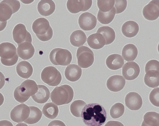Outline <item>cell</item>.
I'll return each mask as SVG.
<instances>
[{"label":"cell","mask_w":159,"mask_h":126,"mask_svg":"<svg viewBox=\"0 0 159 126\" xmlns=\"http://www.w3.org/2000/svg\"><path fill=\"white\" fill-rule=\"evenodd\" d=\"M141 126H148V125H147L146 124L144 123V122L143 121V122H142V124Z\"/></svg>","instance_id":"47"},{"label":"cell","mask_w":159,"mask_h":126,"mask_svg":"<svg viewBox=\"0 0 159 126\" xmlns=\"http://www.w3.org/2000/svg\"><path fill=\"white\" fill-rule=\"evenodd\" d=\"M81 117L88 126H101L106 121L107 112L102 105L97 103H90L84 107Z\"/></svg>","instance_id":"1"},{"label":"cell","mask_w":159,"mask_h":126,"mask_svg":"<svg viewBox=\"0 0 159 126\" xmlns=\"http://www.w3.org/2000/svg\"><path fill=\"white\" fill-rule=\"evenodd\" d=\"M64 74L67 79L70 81L74 82L78 80L81 77L82 70L77 65L72 64L67 66Z\"/></svg>","instance_id":"20"},{"label":"cell","mask_w":159,"mask_h":126,"mask_svg":"<svg viewBox=\"0 0 159 126\" xmlns=\"http://www.w3.org/2000/svg\"><path fill=\"white\" fill-rule=\"evenodd\" d=\"M48 126H66L65 123L62 121L58 120H53L50 122Z\"/></svg>","instance_id":"40"},{"label":"cell","mask_w":159,"mask_h":126,"mask_svg":"<svg viewBox=\"0 0 159 126\" xmlns=\"http://www.w3.org/2000/svg\"><path fill=\"white\" fill-rule=\"evenodd\" d=\"M159 88L153 89L150 92L149 96V100L154 106H159Z\"/></svg>","instance_id":"37"},{"label":"cell","mask_w":159,"mask_h":126,"mask_svg":"<svg viewBox=\"0 0 159 126\" xmlns=\"http://www.w3.org/2000/svg\"><path fill=\"white\" fill-rule=\"evenodd\" d=\"M115 8L116 11V14H119L124 11L126 9L127 6L126 0H115Z\"/></svg>","instance_id":"38"},{"label":"cell","mask_w":159,"mask_h":126,"mask_svg":"<svg viewBox=\"0 0 159 126\" xmlns=\"http://www.w3.org/2000/svg\"><path fill=\"white\" fill-rule=\"evenodd\" d=\"M97 20L95 16L91 13L85 12L82 13L78 19L80 27L84 30L90 31L96 27Z\"/></svg>","instance_id":"13"},{"label":"cell","mask_w":159,"mask_h":126,"mask_svg":"<svg viewBox=\"0 0 159 126\" xmlns=\"http://www.w3.org/2000/svg\"><path fill=\"white\" fill-rule=\"evenodd\" d=\"M18 46L17 52L21 58L27 60L33 56L35 52V49L31 42H25Z\"/></svg>","instance_id":"18"},{"label":"cell","mask_w":159,"mask_h":126,"mask_svg":"<svg viewBox=\"0 0 159 126\" xmlns=\"http://www.w3.org/2000/svg\"><path fill=\"white\" fill-rule=\"evenodd\" d=\"M38 85L36 82L31 79H27L14 90V97L15 99L19 102L24 103L37 92Z\"/></svg>","instance_id":"2"},{"label":"cell","mask_w":159,"mask_h":126,"mask_svg":"<svg viewBox=\"0 0 159 126\" xmlns=\"http://www.w3.org/2000/svg\"><path fill=\"white\" fill-rule=\"evenodd\" d=\"M125 83V80L122 76L116 75L111 76L108 79L106 85L110 91L118 92L123 88Z\"/></svg>","instance_id":"17"},{"label":"cell","mask_w":159,"mask_h":126,"mask_svg":"<svg viewBox=\"0 0 159 126\" xmlns=\"http://www.w3.org/2000/svg\"><path fill=\"white\" fill-rule=\"evenodd\" d=\"M49 56L51 62L56 65H67L70 64L72 58V54L69 50L60 48L52 50Z\"/></svg>","instance_id":"6"},{"label":"cell","mask_w":159,"mask_h":126,"mask_svg":"<svg viewBox=\"0 0 159 126\" xmlns=\"http://www.w3.org/2000/svg\"><path fill=\"white\" fill-rule=\"evenodd\" d=\"M74 95L72 88L68 85L64 84L55 88L51 92L50 97L52 102L60 106L70 103Z\"/></svg>","instance_id":"3"},{"label":"cell","mask_w":159,"mask_h":126,"mask_svg":"<svg viewBox=\"0 0 159 126\" xmlns=\"http://www.w3.org/2000/svg\"><path fill=\"white\" fill-rule=\"evenodd\" d=\"M125 112V107L121 103L117 102L113 105L111 108L110 114L111 116L114 119L121 117Z\"/></svg>","instance_id":"35"},{"label":"cell","mask_w":159,"mask_h":126,"mask_svg":"<svg viewBox=\"0 0 159 126\" xmlns=\"http://www.w3.org/2000/svg\"><path fill=\"white\" fill-rule=\"evenodd\" d=\"M106 63L108 68L112 70H116L122 68L124 62V59L120 55L113 54L108 56Z\"/></svg>","instance_id":"23"},{"label":"cell","mask_w":159,"mask_h":126,"mask_svg":"<svg viewBox=\"0 0 159 126\" xmlns=\"http://www.w3.org/2000/svg\"><path fill=\"white\" fill-rule=\"evenodd\" d=\"M4 101V97L2 94L0 92V106L3 103Z\"/></svg>","instance_id":"45"},{"label":"cell","mask_w":159,"mask_h":126,"mask_svg":"<svg viewBox=\"0 0 159 126\" xmlns=\"http://www.w3.org/2000/svg\"><path fill=\"white\" fill-rule=\"evenodd\" d=\"M30 113L29 107L25 104H21L15 107L10 113V118L14 122L24 121L28 117Z\"/></svg>","instance_id":"11"},{"label":"cell","mask_w":159,"mask_h":126,"mask_svg":"<svg viewBox=\"0 0 159 126\" xmlns=\"http://www.w3.org/2000/svg\"><path fill=\"white\" fill-rule=\"evenodd\" d=\"M139 30L138 24L133 20H129L125 22L122 25L121 31L126 37L131 38L135 36Z\"/></svg>","instance_id":"21"},{"label":"cell","mask_w":159,"mask_h":126,"mask_svg":"<svg viewBox=\"0 0 159 126\" xmlns=\"http://www.w3.org/2000/svg\"><path fill=\"white\" fill-rule=\"evenodd\" d=\"M86 105V103L82 100H78L74 101L70 105V109L71 113L75 117H81L82 110Z\"/></svg>","instance_id":"34"},{"label":"cell","mask_w":159,"mask_h":126,"mask_svg":"<svg viewBox=\"0 0 159 126\" xmlns=\"http://www.w3.org/2000/svg\"><path fill=\"white\" fill-rule=\"evenodd\" d=\"M143 14L147 20L150 21L157 19L159 16V1L152 0L145 6Z\"/></svg>","instance_id":"14"},{"label":"cell","mask_w":159,"mask_h":126,"mask_svg":"<svg viewBox=\"0 0 159 126\" xmlns=\"http://www.w3.org/2000/svg\"><path fill=\"white\" fill-rule=\"evenodd\" d=\"M16 71L20 77L27 79L32 75L33 69L32 65L29 62L26 61H22L17 65Z\"/></svg>","instance_id":"25"},{"label":"cell","mask_w":159,"mask_h":126,"mask_svg":"<svg viewBox=\"0 0 159 126\" xmlns=\"http://www.w3.org/2000/svg\"><path fill=\"white\" fill-rule=\"evenodd\" d=\"M37 92L31 96L33 100L39 104L46 102L50 97V92L48 88L44 85H38Z\"/></svg>","instance_id":"22"},{"label":"cell","mask_w":159,"mask_h":126,"mask_svg":"<svg viewBox=\"0 0 159 126\" xmlns=\"http://www.w3.org/2000/svg\"><path fill=\"white\" fill-rule=\"evenodd\" d=\"M125 103L129 109L132 110H139L142 106V99L138 93L130 92L125 96Z\"/></svg>","instance_id":"16"},{"label":"cell","mask_w":159,"mask_h":126,"mask_svg":"<svg viewBox=\"0 0 159 126\" xmlns=\"http://www.w3.org/2000/svg\"><path fill=\"white\" fill-rule=\"evenodd\" d=\"M15 126H28L26 124L24 123H19L17 124Z\"/></svg>","instance_id":"46"},{"label":"cell","mask_w":159,"mask_h":126,"mask_svg":"<svg viewBox=\"0 0 159 126\" xmlns=\"http://www.w3.org/2000/svg\"><path fill=\"white\" fill-rule=\"evenodd\" d=\"M0 126H13L12 124L10 121L3 120L0 121Z\"/></svg>","instance_id":"43"},{"label":"cell","mask_w":159,"mask_h":126,"mask_svg":"<svg viewBox=\"0 0 159 126\" xmlns=\"http://www.w3.org/2000/svg\"><path fill=\"white\" fill-rule=\"evenodd\" d=\"M87 37L82 30H77L73 31L70 35V41L72 45L79 47L83 45L86 42Z\"/></svg>","instance_id":"28"},{"label":"cell","mask_w":159,"mask_h":126,"mask_svg":"<svg viewBox=\"0 0 159 126\" xmlns=\"http://www.w3.org/2000/svg\"><path fill=\"white\" fill-rule=\"evenodd\" d=\"M87 43L91 48L96 50L102 48L105 45L104 37L101 34L97 33L90 35L87 38Z\"/></svg>","instance_id":"24"},{"label":"cell","mask_w":159,"mask_h":126,"mask_svg":"<svg viewBox=\"0 0 159 126\" xmlns=\"http://www.w3.org/2000/svg\"><path fill=\"white\" fill-rule=\"evenodd\" d=\"M12 36L14 41L18 45L25 42H32L30 34L27 30L25 26L23 24H18L15 26Z\"/></svg>","instance_id":"10"},{"label":"cell","mask_w":159,"mask_h":126,"mask_svg":"<svg viewBox=\"0 0 159 126\" xmlns=\"http://www.w3.org/2000/svg\"><path fill=\"white\" fill-rule=\"evenodd\" d=\"M42 80L44 83L51 86L59 85L62 79L60 72L55 67L48 66L44 68L41 74Z\"/></svg>","instance_id":"8"},{"label":"cell","mask_w":159,"mask_h":126,"mask_svg":"<svg viewBox=\"0 0 159 126\" xmlns=\"http://www.w3.org/2000/svg\"><path fill=\"white\" fill-rule=\"evenodd\" d=\"M0 56L1 63L7 66L15 65L19 58L16 47L9 42H4L0 44Z\"/></svg>","instance_id":"5"},{"label":"cell","mask_w":159,"mask_h":126,"mask_svg":"<svg viewBox=\"0 0 159 126\" xmlns=\"http://www.w3.org/2000/svg\"><path fill=\"white\" fill-rule=\"evenodd\" d=\"M32 29L37 37L41 41H48L52 37V29L49 21L45 18L41 17L35 20L32 24Z\"/></svg>","instance_id":"4"},{"label":"cell","mask_w":159,"mask_h":126,"mask_svg":"<svg viewBox=\"0 0 159 126\" xmlns=\"http://www.w3.org/2000/svg\"><path fill=\"white\" fill-rule=\"evenodd\" d=\"M42 112L47 118L53 119L58 115L59 109L58 106L52 102L46 103L43 107Z\"/></svg>","instance_id":"30"},{"label":"cell","mask_w":159,"mask_h":126,"mask_svg":"<svg viewBox=\"0 0 159 126\" xmlns=\"http://www.w3.org/2000/svg\"><path fill=\"white\" fill-rule=\"evenodd\" d=\"M76 57L78 65L83 68H87L91 66L94 61L93 52L89 47L84 46L78 48Z\"/></svg>","instance_id":"9"},{"label":"cell","mask_w":159,"mask_h":126,"mask_svg":"<svg viewBox=\"0 0 159 126\" xmlns=\"http://www.w3.org/2000/svg\"><path fill=\"white\" fill-rule=\"evenodd\" d=\"M56 5L52 0H42L39 2L37 9L39 13L45 16H49L55 11Z\"/></svg>","instance_id":"19"},{"label":"cell","mask_w":159,"mask_h":126,"mask_svg":"<svg viewBox=\"0 0 159 126\" xmlns=\"http://www.w3.org/2000/svg\"><path fill=\"white\" fill-rule=\"evenodd\" d=\"M30 113L28 118L24 122L28 124H34L37 123L41 119L42 113L37 107L34 106H29Z\"/></svg>","instance_id":"31"},{"label":"cell","mask_w":159,"mask_h":126,"mask_svg":"<svg viewBox=\"0 0 159 126\" xmlns=\"http://www.w3.org/2000/svg\"><path fill=\"white\" fill-rule=\"evenodd\" d=\"M140 72L139 65L134 61L126 63L122 69V75L128 80H132L136 79L139 75Z\"/></svg>","instance_id":"15"},{"label":"cell","mask_w":159,"mask_h":126,"mask_svg":"<svg viewBox=\"0 0 159 126\" xmlns=\"http://www.w3.org/2000/svg\"><path fill=\"white\" fill-rule=\"evenodd\" d=\"M116 13L115 8L114 7L110 11L107 12H103L99 10L97 15L98 20L102 24H109L113 20Z\"/></svg>","instance_id":"32"},{"label":"cell","mask_w":159,"mask_h":126,"mask_svg":"<svg viewBox=\"0 0 159 126\" xmlns=\"http://www.w3.org/2000/svg\"><path fill=\"white\" fill-rule=\"evenodd\" d=\"M143 119V121L149 126H159V114L158 113L147 112L144 115Z\"/></svg>","instance_id":"33"},{"label":"cell","mask_w":159,"mask_h":126,"mask_svg":"<svg viewBox=\"0 0 159 126\" xmlns=\"http://www.w3.org/2000/svg\"><path fill=\"white\" fill-rule=\"evenodd\" d=\"M138 54V50L136 47L133 44H128L125 45L122 51V55L126 61H134Z\"/></svg>","instance_id":"26"},{"label":"cell","mask_w":159,"mask_h":126,"mask_svg":"<svg viewBox=\"0 0 159 126\" xmlns=\"http://www.w3.org/2000/svg\"><path fill=\"white\" fill-rule=\"evenodd\" d=\"M146 73L144 79L145 84L151 88H154L158 86L159 71L150 70Z\"/></svg>","instance_id":"27"},{"label":"cell","mask_w":159,"mask_h":126,"mask_svg":"<svg viewBox=\"0 0 159 126\" xmlns=\"http://www.w3.org/2000/svg\"><path fill=\"white\" fill-rule=\"evenodd\" d=\"M104 126H124L120 122L116 121H109L107 122Z\"/></svg>","instance_id":"41"},{"label":"cell","mask_w":159,"mask_h":126,"mask_svg":"<svg viewBox=\"0 0 159 126\" xmlns=\"http://www.w3.org/2000/svg\"><path fill=\"white\" fill-rule=\"evenodd\" d=\"M7 24V21L2 22L0 21V32L6 28Z\"/></svg>","instance_id":"44"},{"label":"cell","mask_w":159,"mask_h":126,"mask_svg":"<svg viewBox=\"0 0 159 126\" xmlns=\"http://www.w3.org/2000/svg\"><path fill=\"white\" fill-rule=\"evenodd\" d=\"M145 72L146 73L150 70L159 71V62L156 60H151L148 61L145 66Z\"/></svg>","instance_id":"39"},{"label":"cell","mask_w":159,"mask_h":126,"mask_svg":"<svg viewBox=\"0 0 159 126\" xmlns=\"http://www.w3.org/2000/svg\"><path fill=\"white\" fill-rule=\"evenodd\" d=\"M92 4L91 0H69L67 2L66 7L70 12L76 14L88 10L91 7Z\"/></svg>","instance_id":"12"},{"label":"cell","mask_w":159,"mask_h":126,"mask_svg":"<svg viewBox=\"0 0 159 126\" xmlns=\"http://www.w3.org/2000/svg\"><path fill=\"white\" fill-rule=\"evenodd\" d=\"M20 4L17 0H4L0 2V21L9 19L12 15L20 9Z\"/></svg>","instance_id":"7"},{"label":"cell","mask_w":159,"mask_h":126,"mask_svg":"<svg viewBox=\"0 0 159 126\" xmlns=\"http://www.w3.org/2000/svg\"><path fill=\"white\" fill-rule=\"evenodd\" d=\"M5 83V78L2 73L0 71V89L4 86Z\"/></svg>","instance_id":"42"},{"label":"cell","mask_w":159,"mask_h":126,"mask_svg":"<svg viewBox=\"0 0 159 126\" xmlns=\"http://www.w3.org/2000/svg\"><path fill=\"white\" fill-rule=\"evenodd\" d=\"M115 0H98L97 6L99 10L103 12L110 11L114 7Z\"/></svg>","instance_id":"36"},{"label":"cell","mask_w":159,"mask_h":126,"mask_svg":"<svg viewBox=\"0 0 159 126\" xmlns=\"http://www.w3.org/2000/svg\"><path fill=\"white\" fill-rule=\"evenodd\" d=\"M97 33L101 34L104 37L106 45L112 43L116 38L115 31L112 28L108 26H103L99 27Z\"/></svg>","instance_id":"29"}]
</instances>
